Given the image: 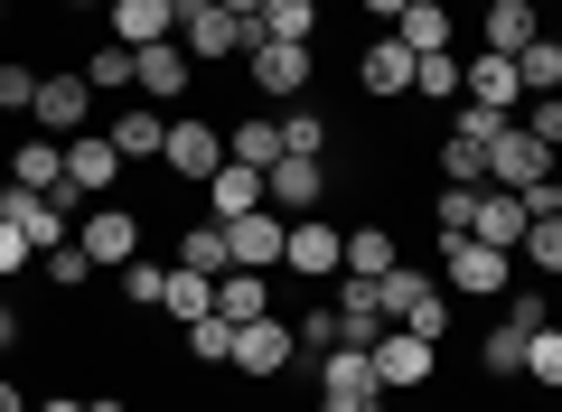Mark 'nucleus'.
<instances>
[{
	"instance_id": "f257e3e1",
	"label": "nucleus",
	"mask_w": 562,
	"mask_h": 412,
	"mask_svg": "<svg viewBox=\"0 0 562 412\" xmlns=\"http://www.w3.org/2000/svg\"><path fill=\"white\" fill-rule=\"evenodd\" d=\"M553 169H562V159H553V141H543V132H525V122H497V141H487V178H497V188L535 197Z\"/></svg>"
},
{
	"instance_id": "f03ea898",
	"label": "nucleus",
	"mask_w": 562,
	"mask_h": 412,
	"mask_svg": "<svg viewBox=\"0 0 562 412\" xmlns=\"http://www.w3.org/2000/svg\"><path fill=\"white\" fill-rule=\"evenodd\" d=\"M497 122H516V113H479V103H460V122L441 132V178H450V188H479V178H487V141H497Z\"/></svg>"
},
{
	"instance_id": "7ed1b4c3",
	"label": "nucleus",
	"mask_w": 562,
	"mask_h": 412,
	"mask_svg": "<svg viewBox=\"0 0 562 412\" xmlns=\"http://www.w3.org/2000/svg\"><path fill=\"white\" fill-rule=\"evenodd\" d=\"M319 412H384V385L366 366V347H328L319 356Z\"/></svg>"
},
{
	"instance_id": "20e7f679",
	"label": "nucleus",
	"mask_w": 562,
	"mask_h": 412,
	"mask_svg": "<svg viewBox=\"0 0 562 412\" xmlns=\"http://www.w3.org/2000/svg\"><path fill=\"white\" fill-rule=\"evenodd\" d=\"M179 47L188 57H244L254 47V20L216 10V0H179Z\"/></svg>"
},
{
	"instance_id": "39448f33",
	"label": "nucleus",
	"mask_w": 562,
	"mask_h": 412,
	"mask_svg": "<svg viewBox=\"0 0 562 412\" xmlns=\"http://www.w3.org/2000/svg\"><path fill=\"white\" fill-rule=\"evenodd\" d=\"M188 85H198V57H188L179 38H160V47H132V94H140V103H179Z\"/></svg>"
},
{
	"instance_id": "423d86ee",
	"label": "nucleus",
	"mask_w": 562,
	"mask_h": 412,
	"mask_svg": "<svg viewBox=\"0 0 562 412\" xmlns=\"http://www.w3.org/2000/svg\"><path fill=\"white\" fill-rule=\"evenodd\" d=\"M366 366H375V385H384V393H422V385H431V337L384 329L375 347H366Z\"/></svg>"
},
{
	"instance_id": "0eeeda50",
	"label": "nucleus",
	"mask_w": 562,
	"mask_h": 412,
	"mask_svg": "<svg viewBox=\"0 0 562 412\" xmlns=\"http://www.w3.org/2000/svg\"><path fill=\"white\" fill-rule=\"evenodd\" d=\"M281 263H291L301 281H338V272H347V235H338L328 216H291V244H281Z\"/></svg>"
},
{
	"instance_id": "6e6552de",
	"label": "nucleus",
	"mask_w": 562,
	"mask_h": 412,
	"mask_svg": "<svg viewBox=\"0 0 562 412\" xmlns=\"http://www.w3.org/2000/svg\"><path fill=\"white\" fill-rule=\"evenodd\" d=\"M85 113H94V85H85V66H76V76H66V66H57V76H38V94H29V122H38V132H85Z\"/></svg>"
},
{
	"instance_id": "1a4fd4ad",
	"label": "nucleus",
	"mask_w": 562,
	"mask_h": 412,
	"mask_svg": "<svg viewBox=\"0 0 562 412\" xmlns=\"http://www.w3.org/2000/svg\"><path fill=\"white\" fill-rule=\"evenodd\" d=\"M281 244H291V225H281L272 207H254V216L225 225V254H235V272H281Z\"/></svg>"
},
{
	"instance_id": "9d476101",
	"label": "nucleus",
	"mask_w": 562,
	"mask_h": 412,
	"mask_svg": "<svg viewBox=\"0 0 562 412\" xmlns=\"http://www.w3.org/2000/svg\"><path fill=\"white\" fill-rule=\"evenodd\" d=\"M160 159H169V178H188V188H206V178L225 169V132H206V122H169Z\"/></svg>"
},
{
	"instance_id": "9b49d317",
	"label": "nucleus",
	"mask_w": 562,
	"mask_h": 412,
	"mask_svg": "<svg viewBox=\"0 0 562 412\" xmlns=\"http://www.w3.org/2000/svg\"><path fill=\"white\" fill-rule=\"evenodd\" d=\"M357 85H366V94H375V103L413 94V47H403L394 29H384V38H366V47H357Z\"/></svg>"
},
{
	"instance_id": "f8f14e48",
	"label": "nucleus",
	"mask_w": 562,
	"mask_h": 412,
	"mask_svg": "<svg viewBox=\"0 0 562 412\" xmlns=\"http://www.w3.org/2000/svg\"><path fill=\"white\" fill-rule=\"evenodd\" d=\"M460 94L479 103V113H516V103H525V76H516V57H487V47H479V57L460 66Z\"/></svg>"
},
{
	"instance_id": "ddd939ff",
	"label": "nucleus",
	"mask_w": 562,
	"mask_h": 412,
	"mask_svg": "<svg viewBox=\"0 0 562 412\" xmlns=\"http://www.w3.org/2000/svg\"><path fill=\"white\" fill-rule=\"evenodd\" d=\"M262 197H272L281 216H301V207H319V197H328V159H291V151H281L272 169H262Z\"/></svg>"
},
{
	"instance_id": "4468645a",
	"label": "nucleus",
	"mask_w": 562,
	"mask_h": 412,
	"mask_svg": "<svg viewBox=\"0 0 562 412\" xmlns=\"http://www.w3.org/2000/svg\"><path fill=\"white\" fill-rule=\"evenodd\" d=\"M525 225H535V207H525L516 188H479V216H469V235H479V244L516 254V244H525Z\"/></svg>"
},
{
	"instance_id": "2eb2a0df",
	"label": "nucleus",
	"mask_w": 562,
	"mask_h": 412,
	"mask_svg": "<svg viewBox=\"0 0 562 412\" xmlns=\"http://www.w3.org/2000/svg\"><path fill=\"white\" fill-rule=\"evenodd\" d=\"M76 244H85L94 263H132V254H140V216H132V207H85Z\"/></svg>"
},
{
	"instance_id": "dca6fc26",
	"label": "nucleus",
	"mask_w": 562,
	"mask_h": 412,
	"mask_svg": "<svg viewBox=\"0 0 562 412\" xmlns=\"http://www.w3.org/2000/svg\"><path fill=\"white\" fill-rule=\"evenodd\" d=\"M103 20H113V47H160L179 38V0H113Z\"/></svg>"
},
{
	"instance_id": "f3484780",
	"label": "nucleus",
	"mask_w": 562,
	"mask_h": 412,
	"mask_svg": "<svg viewBox=\"0 0 562 412\" xmlns=\"http://www.w3.org/2000/svg\"><path fill=\"white\" fill-rule=\"evenodd\" d=\"M441 272L460 281V291H506V254L479 235H441Z\"/></svg>"
},
{
	"instance_id": "a211bd4d",
	"label": "nucleus",
	"mask_w": 562,
	"mask_h": 412,
	"mask_svg": "<svg viewBox=\"0 0 562 412\" xmlns=\"http://www.w3.org/2000/svg\"><path fill=\"white\" fill-rule=\"evenodd\" d=\"M291 356H301V337L281 329V319H244V329H235V366L244 375H281Z\"/></svg>"
},
{
	"instance_id": "6ab92c4d",
	"label": "nucleus",
	"mask_w": 562,
	"mask_h": 412,
	"mask_svg": "<svg viewBox=\"0 0 562 412\" xmlns=\"http://www.w3.org/2000/svg\"><path fill=\"white\" fill-rule=\"evenodd\" d=\"M254 207H272V197H262V169L225 159V169L206 178V216H216V225H235V216H254Z\"/></svg>"
},
{
	"instance_id": "aec40b11",
	"label": "nucleus",
	"mask_w": 562,
	"mask_h": 412,
	"mask_svg": "<svg viewBox=\"0 0 562 412\" xmlns=\"http://www.w3.org/2000/svg\"><path fill=\"white\" fill-rule=\"evenodd\" d=\"M113 169H122V151H113L103 132H66V178H76L85 197H103V188H113Z\"/></svg>"
},
{
	"instance_id": "412c9836",
	"label": "nucleus",
	"mask_w": 562,
	"mask_h": 412,
	"mask_svg": "<svg viewBox=\"0 0 562 412\" xmlns=\"http://www.w3.org/2000/svg\"><path fill=\"white\" fill-rule=\"evenodd\" d=\"M262 38L310 47V38H319V0H262V10H254V47H262Z\"/></svg>"
},
{
	"instance_id": "4be33fe9",
	"label": "nucleus",
	"mask_w": 562,
	"mask_h": 412,
	"mask_svg": "<svg viewBox=\"0 0 562 412\" xmlns=\"http://www.w3.org/2000/svg\"><path fill=\"white\" fill-rule=\"evenodd\" d=\"M216 319H225V329L272 319V272H216Z\"/></svg>"
},
{
	"instance_id": "5701e85b",
	"label": "nucleus",
	"mask_w": 562,
	"mask_h": 412,
	"mask_svg": "<svg viewBox=\"0 0 562 412\" xmlns=\"http://www.w3.org/2000/svg\"><path fill=\"white\" fill-rule=\"evenodd\" d=\"M244 57H254V85H262V94H301V85H310V47L262 38V47H244Z\"/></svg>"
},
{
	"instance_id": "b1692460",
	"label": "nucleus",
	"mask_w": 562,
	"mask_h": 412,
	"mask_svg": "<svg viewBox=\"0 0 562 412\" xmlns=\"http://www.w3.org/2000/svg\"><path fill=\"white\" fill-rule=\"evenodd\" d=\"M103 141H113L122 159H160V141H169V113H160V103H132L122 122H103Z\"/></svg>"
},
{
	"instance_id": "393cba45",
	"label": "nucleus",
	"mask_w": 562,
	"mask_h": 412,
	"mask_svg": "<svg viewBox=\"0 0 562 412\" xmlns=\"http://www.w3.org/2000/svg\"><path fill=\"white\" fill-rule=\"evenodd\" d=\"M10 188L57 197V188H66V141H20V151H10Z\"/></svg>"
},
{
	"instance_id": "a878e982",
	"label": "nucleus",
	"mask_w": 562,
	"mask_h": 412,
	"mask_svg": "<svg viewBox=\"0 0 562 412\" xmlns=\"http://www.w3.org/2000/svg\"><path fill=\"white\" fill-rule=\"evenodd\" d=\"M394 38L413 47V57H450V10L441 0H413V10L394 20Z\"/></svg>"
},
{
	"instance_id": "bb28decb",
	"label": "nucleus",
	"mask_w": 562,
	"mask_h": 412,
	"mask_svg": "<svg viewBox=\"0 0 562 412\" xmlns=\"http://www.w3.org/2000/svg\"><path fill=\"white\" fill-rule=\"evenodd\" d=\"M535 38H543V20L525 0H497V10H487V57H525Z\"/></svg>"
},
{
	"instance_id": "cd10ccee",
	"label": "nucleus",
	"mask_w": 562,
	"mask_h": 412,
	"mask_svg": "<svg viewBox=\"0 0 562 412\" xmlns=\"http://www.w3.org/2000/svg\"><path fill=\"white\" fill-rule=\"evenodd\" d=\"M179 272H206V281H216V272H235V254H225V225H216V216L179 235Z\"/></svg>"
},
{
	"instance_id": "c85d7f7f",
	"label": "nucleus",
	"mask_w": 562,
	"mask_h": 412,
	"mask_svg": "<svg viewBox=\"0 0 562 412\" xmlns=\"http://www.w3.org/2000/svg\"><path fill=\"white\" fill-rule=\"evenodd\" d=\"M394 235H384V225H357V235H347V272H357V281H384V272H394Z\"/></svg>"
},
{
	"instance_id": "c756f323",
	"label": "nucleus",
	"mask_w": 562,
	"mask_h": 412,
	"mask_svg": "<svg viewBox=\"0 0 562 412\" xmlns=\"http://www.w3.org/2000/svg\"><path fill=\"white\" fill-rule=\"evenodd\" d=\"M160 310L179 319V329H198V319L216 310V281H206V272H169V291H160Z\"/></svg>"
},
{
	"instance_id": "7c9ffc66",
	"label": "nucleus",
	"mask_w": 562,
	"mask_h": 412,
	"mask_svg": "<svg viewBox=\"0 0 562 412\" xmlns=\"http://www.w3.org/2000/svg\"><path fill=\"white\" fill-rule=\"evenodd\" d=\"M225 159H244V169H272V159H281V122H235V132H225Z\"/></svg>"
},
{
	"instance_id": "2f4dec72",
	"label": "nucleus",
	"mask_w": 562,
	"mask_h": 412,
	"mask_svg": "<svg viewBox=\"0 0 562 412\" xmlns=\"http://www.w3.org/2000/svg\"><path fill=\"white\" fill-rule=\"evenodd\" d=\"M281 151H291V159H319V151H328V113L291 103V113H281Z\"/></svg>"
},
{
	"instance_id": "473e14b6",
	"label": "nucleus",
	"mask_w": 562,
	"mask_h": 412,
	"mask_svg": "<svg viewBox=\"0 0 562 412\" xmlns=\"http://www.w3.org/2000/svg\"><path fill=\"white\" fill-rule=\"evenodd\" d=\"M375 300H384V319H403L413 300H431V272H413V263H394V272L375 281Z\"/></svg>"
},
{
	"instance_id": "72a5a7b5",
	"label": "nucleus",
	"mask_w": 562,
	"mask_h": 412,
	"mask_svg": "<svg viewBox=\"0 0 562 412\" xmlns=\"http://www.w3.org/2000/svg\"><path fill=\"white\" fill-rule=\"evenodd\" d=\"M516 76H525V94H562V47H553V38H535V47L516 57Z\"/></svg>"
},
{
	"instance_id": "f704fd0d",
	"label": "nucleus",
	"mask_w": 562,
	"mask_h": 412,
	"mask_svg": "<svg viewBox=\"0 0 562 412\" xmlns=\"http://www.w3.org/2000/svg\"><path fill=\"white\" fill-rule=\"evenodd\" d=\"M525 337H535V329H516V319H497V329H487V375H525Z\"/></svg>"
},
{
	"instance_id": "c9c22d12",
	"label": "nucleus",
	"mask_w": 562,
	"mask_h": 412,
	"mask_svg": "<svg viewBox=\"0 0 562 412\" xmlns=\"http://www.w3.org/2000/svg\"><path fill=\"white\" fill-rule=\"evenodd\" d=\"M525 375L562 393V319H553V329H535V337H525Z\"/></svg>"
},
{
	"instance_id": "e433bc0d",
	"label": "nucleus",
	"mask_w": 562,
	"mask_h": 412,
	"mask_svg": "<svg viewBox=\"0 0 562 412\" xmlns=\"http://www.w3.org/2000/svg\"><path fill=\"white\" fill-rule=\"evenodd\" d=\"M516 254L535 263V272H553V281H562V216H535V225H525V244H516Z\"/></svg>"
},
{
	"instance_id": "4c0bfd02",
	"label": "nucleus",
	"mask_w": 562,
	"mask_h": 412,
	"mask_svg": "<svg viewBox=\"0 0 562 412\" xmlns=\"http://www.w3.org/2000/svg\"><path fill=\"white\" fill-rule=\"evenodd\" d=\"M469 216H479V188H450V178H441V197H431V225H441V235H469Z\"/></svg>"
},
{
	"instance_id": "58836bf2",
	"label": "nucleus",
	"mask_w": 562,
	"mask_h": 412,
	"mask_svg": "<svg viewBox=\"0 0 562 412\" xmlns=\"http://www.w3.org/2000/svg\"><path fill=\"white\" fill-rule=\"evenodd\" d=\"M85 85H94V94H122V85H132V47H94V57H85Z\"/></svg>"
},
{
	"instance_id": "ea45409f",
	"label": "nucleus",
	"mask_w": 562,
	"mask_h": 412,
	"mask_svg": "<svg viewBox=\"0 0 562 412\" xmlns=\"http://www.w3.org/2000/svg\"><path fill=\"white\" fill-rule=\"evenodd\" d=\"M188 356H206V366H235V329H225V319L206 310L198 329H188Z\"/></svg>"
},
{
	"instance_id": "a19ab883",
	"label": "nucleus",
	"mask_w": 562,
	"mask_h": 412,
	"mask_svg": "<svg viewBox=\"0 0 562 412\" xmlns=\"http://www.w3.org/2000/svg\"><path fill=\"white\" fill-rule=\"evenodd\" d=\"M413 94H460V57H413Z\"/></svg>"
},
{
	"instance_id": "79ce46f5",
	"label": "nucleus",
	"mask_w": 562,
	"mask_h": 412,
	"mask_svg": "<svg viewBox=\"0 0 562 412\" xmlns=\"http://www.w3.org/2000/svg\"><path fill=\"white\" fill-rule=\"evenodd\" d=\"M394 329H413V337H431V347H441V337H450V300H441V291H431V300H413V310H403Z\"/></svg>"
},
{
	"instance_id": "37998d69",
	"label": "nucleus",
	"mask_w": 562,
	"mask_h": 412,
	"mask_svg": "<svg viewBox=\"0 0 562 412\" xmlns=\"http://www.w3.org/2000/svg\"><path fill=\"white\" fill-rule=\"evenodd\" d=\"M122 291H132L140 310H160V291H169V272H160V263H140V254H132V263H122Z\"/></svg>"
},
{
	"instance_id": "c03bdc74",
	"label": "nucleus",
	"mask_w": 562,
	"mask_h": 412,
	"mask_svg": "<svg viewBox=\"0 0 562 412\" xmlns=\"http://www.w3.org/2000/svg\"><path fill=\"white\" fill-rule=\"evenodd\" d=\"M47 281H57V291H76V281H94V254H85V244H57V254H47Z\"/></svg>"
},
{
	"instance_id": "a18cd8bd",
	"label": "nucleus",
	"mask_w": 562,
	"mask_h": 412,
	"mask_svg": "<svg viewBox=\"0 0 562 412\" xmlns=\"http://www.w3.org/2000/svg\"><path fill=\"white\" fill-rule=\"evenodd\" d=\"M525 132H543V141H562V94H525Z\"/></svg>"
},
{
	"instance_id": "49530a36",
	"label": "nucleus",
	"mask_w": 562,
	"mask_h": 412,
	"mask_svg": "<svg viewBox=\"0 0 562 412\" xmlns=\"http://www.w3.org/2000/svg\"><path fill=\"white\" fill-rule=\"evenodd\" d=\"M29 94H38V76L29 66H0V113H29Z\"/></svg>"
},
{
	"instance_id": "de8ad7c7",
	"label": "nucleus",
	"mask_w": 562,
	"mask_h": 412,
	"mask_svg": "<svg viewBox=\"0 0 562 412\" xmlns=\"http://www.w3.org/2000/svg\"><path fill=\"white\" fill-rule=\"evenodd\" d=\"M506 319H516V329H553V300H543V291H516V300H506Z\"/></svg>"
},
{
	"instance_id": "09e8293b",
	"label": "nucleus",
	"mask_w": 562,
	"mask_h": 412,
	"mask_svg": "<svg viewBox=\"0 0 562 412\" xmlns=\"http://www.w3.org/2000/svg\"><path fill=\"white\" fill-rule=\"evenodd\" d=\"M291 337H301V347H319V356H328V347H338V310H310V319H301V329H291Z\"/></svg>"
},
{
	"instance_id": "8fccbe9b",
	"label": "nucleus",
	"mask_w": 562,
	"mask_h": 412,
	"mask_svg": "<svg viewBox=\"0 0 562 412\" xmlns=\"http://www.w3.org/2000/svg\"><path fill=\"white\" fill-rule=\"evenodd\" d=\"M29 254H38V244H29L10 216H0V272H29Z\"/></svg>"
},
{
	"instance_id": "3c124183",
	"label": "nucleus",
	"mask_w": 562,
	"mask_h": 412,
	"mask_svg": "<svg viewBox=\"0 0 562 412\" xmlns=\"http://www.w3.org/2000/svg\"><path fill=\"white\" fill-rule=\"evenodd\" d=\"M525 207H535V216H562V169H553V178H543V188H535V197H525Z\"/></svg>"
},
{
	"instance_id": "603ef678",
	"label": "nucleus",
	"mask_w": 562,
	"mask_h": 412,
	"mask_svg": "<svg viewBox=\"0 0 562 412\" xmlns=\"http://www.w3.org/2000/svg\"><path fill=\"white\" fill-rule=\"evenodd\" d=\"M0 412H38V403H29V393L10 385V375H0Z\"/></svg>"
},
{
	"instance_id": "864d4df0",
	"label": "nucleus",
	"mask_w": 562,
	"mask_h": 412,
	"mask_svg": "<svg viewBox=\"0 0 562 412\" xmlns=\"http://www.w3.org/2000/svg\"><path fill=\"white\" fill-rule=\"evenodd\" d=\"M0 347H20V310L10 300H0Z\"/></svg>"
},
{
	"instance_id": "5fc2aeb1",
	"label": "nucleus",
	"mask_w": 562,
	"mask_h": 412,
	"mask_svg": "<svg viewBox=\"0 0 562 412\" xmlns=\"http://www.w3.org/2000/svg\"><path fill=\"white\" fill-rule=\"evenodd\" d=\"M366 10H375V20H403V10H413V0H366Z\"/></svg>"
},
{
	"instance_id": "6e6d98bb",
	"label": "nucleus",
	"mask_w": 562,
	"mask_h": 412,
	"mask_svg": "<svg viewBox=\"0 0 562 412\" xmlns=\"http://www.w3.org/2000/svg\"><path fill=\"white\" fill-rule=\"evenodd\" d=\"M38 412H85V403H76V393H47V403H38Z\"/></svg>"
},
{
	"instance_id": "4d7b16f0",
	"label": "nucleus",
	"mask_w": 562,
	"mask_h": 412,
	"mask_svg": "<svg viewBox=\"0 0 562 412\" xmlns=\"http://www.w3.org/2000/svg\"><path fill=\"white\" fill-rule=\"evenodd\" d=\"M216 10H235V20H254V10H262V0H216Z\"/></svg>"
},
{
	"instance_id": "13d9d810",
	"label": "nucleus",
	"mask_w": 562,
	"mask_h": 412,
	"mask_svg": "<svg viewBox=\"0 0 562 412\" xmlns=\"http://www.w3.org/2000/svg\"><path fill=\"white\" fill-rule=\"evenodd\" d=\"M66 10H113V0H66Z\"/></svg>"
},
{
	"instance_id": "bf43d9fd",
	"label": "nucleus",
	"mask_w": 562,
	"mask_h": 412,
	"mask_svg": "<svg viewBox=\"0 0 562 412\" xmlns=\"http://www.w3.org/2000/svg\"><path fill=\"white\" fill-rule=\"evenodd\" d=\"M85 412H122V403H113V393H103V403H85Z\"/></svg>"
},
{
	"instance_id": "052dcab7",
	"label": "nucleus",
	"mask_w": 562,
	"mask_h": 412,
	"mask_svg": "<svg viewBox=\"0 0 562 412\" xmlns=\"http://www.w3.org/2000/svg\"><path fill=\"white\" fill-rule=\"evenodd\" d=\"M0 20H10V0H0Z\"/></svg>"
},
{
	"instance_id": "680f3d73",
	"label": "nucleus",
	"mask_w": 562,
	"mask_h": 412,
	"mask_svg": "<svg viewBox=\"0 0 562 412\" xmlns=\"http://www.w3.org/2000/svg\"><path fill=\"white\" fill-rule=\"evenodd\" d=\"M479 10H497V0H479Z\"/></svg>"
},
{
	"instance_id": "e2e57ef3",
	"label": "nucleus",
	"mask_w": 562,
	"mask_h": 412,
	"mask_svg": "<svg viewBox=\"0 0 562 412\" xmlns=\"http://www.w3.org/2000/svg\"><path fill=\"white\" fill-rule=\"evenodd\" d=\"M553 159H562V141H553Z\"/></svg>"
},
{
	"instance_id": "0e129e2a",
	"label": "nucleus",
	"mask_w": 562,
	"mask_h": 412,
	"mask_svg": "<svg viewBox=\"0 0 562 412\" xmlns=\"http://www.w3.org/2000/svg\"><path fill=\"white\" fill-rule=\"evenodd\" d=\"M553 47H562V29H553Z\"/></svg>"
}]
</instances>
